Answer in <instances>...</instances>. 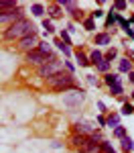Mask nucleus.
I'll return each instance as SVG.
<instances>
[{
    "instance_id": "nucleus-39",
    "label": "nucleus",
    "mask_w": 134,
    "mask_h": 153,
    "mask_svg": "<svg viewBox=\"0 0 134 153\" xmlns=\"http://www.w3.org/2000/svg\"><path fill=\"white\" fill-rule=\"evenodd\" d=\"M132 21H134V16H132Z\"/></svg>"
},
{
    "instance_id": "nucleus-4",
    "label": "nucleus",
    "mask_w": 134,
    "mask_h": 153,
    "mask_svg": "<svg viewBox=\"0 0 134 153\" xmlns=\"http://www.w3.org/2000/svg\"><path fill=\"white\" fill-rule=\"evenodd\" d=\"M51 57H55V55H45V53H41L39 49L26 53V61H29V63H33V65H39V68H41V65H45Z\"/></svg>"
},
{
    "instance_id": "nucleus-2",
    "label": "nucleus",
    "mask_w": 134,
    "mask_h": 153,
    "mask_svg": "<svg viewBox=\"0 0 134 153\" xmlns=\"http://www.w3.org/2000/svg\"><path fill=\"white\" fill-rule=\"evenodd\" d=\"M29 35H35V27H33L31 21H26V19L10 25L6 29V33H4L6 39H24V37H29Z\"/></svg>"
},
{
    "instance_id": "nucleus-33",
    "label": "nucleus",
    "mask_w": 134,
    "mask_h": 153,
    "mask_svg": "<svg viewBox=\"0 0 134 153\" xmlns=\"http://www.w3.org/2000/svg\"><path fill=\"white\" fill-rule=\"evenodd\" d=\"M65 68H67V71H69V74H73V70H75V68H73V63H71V61H65Z\"/></svg>"
},
{
    "instance_id": "nucleus-9",
    "label": "nucleus",
    "mask_w": 134,
    "mask_h": 153,
    "mask_svg": "<svg viewBox=\"0 0 134 153\" xmlns=\"http://www.w3.org/2000/svg\"><path fill=\"white\" fill-rule=\"evenodd\" d=\"M106 123H108V127H112V129L120 127V114H116V112H112V114H108V118H106Z\"/></svg>"
},
{
    "instance_id": "nucleus-19",
    "label": "nucleus",
    "mask_w": 134,
    "mask_h": 153,
    "mask_svg": "<svg viewBox=\"0 0 134 153\" xmlns=\"http://www.w3.org/2000/svg\"><path fill=\"white\" fill-rule=\"evenodd\" d=\"M118 21V14L114 10H110V14H108V19H106V29H110V27H114V23Z\"/></svg>"
},
{
    "instance_id": "nucleus-20",
    "label": "nucleus",
    "mask_w": 134,
    "mask_h": 153,
    "mask_svg": "<svg viewBox=\"0 0 134 153\" xmlns=\"http://www.w3.org/2000/svg\"><path fill=\"white\" fill-rule=\"evenodd\" d=\"M31 12H33L35 16H43V14H45V8H43V4H33V6H31Z\"/></svg>"
},
{
    "instance_id": "nucleus-26",
    "label": "nucleus",
    "mask_w": 134,
    "mask_h": 153,
    "mask_svg": "<svg viewBox=\"0 0 134 153\" xmlns=\"http://www.w3.org/2000/svg\"><path fill=\"white\" fill-rule=\"evenodd\" d=\"M59 39L63 41V43H65V45H71V39H69V33H67V31H61Z\"/></svg>"
},
{
    "instance_id": "nucleus-22",
    "label": "nucleus",
    "mask_w": 134,
    "mask_h": 153,
    "mask_svg": "<svg viewBox=\"0 0 134 153\" xmlns=\"http://www.w3.org/2000/svg\"><path fill=\"white\" fill-rule=\"evenodd\" d=\"M114 135H116L118 139H124V137H126V129L120 125V127H116V129H114Z\"/></svg>"
},
{
    "instance_id": "nucleus-17",
    "label": "nucleus",
    "mask_w": 134,
    "mask_h": 153,
    "mask_svg": "<svg viewBox=\"0 0 134 153\" xmlns=\"http://www.w3.org/2000/svg\"><path fill=\"white\" fill-rule=\"evenodd\" d=\"M55 45H57V47L63 51V55H67V57L71 55V49H69V45H65V43H63L61 39H57V41H55Z\"/></svg>"
},
{
    "instance_id": "nucleus-13",
    "label": "nucleus",
    "mask_w": 134,
    "mask_h": 153,
    "mask_svg": "<svg viewBox=\"0 0 134 153\" xmlns=\"http://www.w3.org/2000/svg\"><path fill=\"white\" fill-rule=\"evenodd\" d=\"M104 82L108 84L110 88L112 86H116V84H120V78H118V74H106V78H104Z\"/></svg>"
},
{
    "instance_id": "nucleus-34",
    "label": "nucleus",
    "mask_w": 134,
    "mask_h": 153,
    "mask_svg": "<svg viewBox=\"0 0 134 153\" xmlns=\"http://www.w3.org/2000/svg\"><path fill=\"white\" fill-rule=\"evenodd\" d=\"M97 123H100L102 127H108V123H106V118H104V117H100V118H97Z\"/></svg>"
},
{
    "instance_id": "nucleus-29",
    "label": "nucleus",
    "mask_w": 134,
    "mask_h": 153,
    "mask_svg": "<svg viewBox=\"0 0 134 153\" xmlns=\"http://www.w3.org/2000/svg\"><path fill=\"white\" fill-rule=\"evenodd\" d=\"M96 68H97L100 71H106V74H108V70H110V61H106V59H104V61H102L100 65H96Z\"/></svg>"
},
{
    "instance_id": "nucleus-31",
    "label": "nucleus",
    "mask_w": 134,
    "mask_h": 153,
    "mask_svg": "<svg viewBox=\"0 0 134 153\" xmlns=\"http://www.w3.org/2000/svg\"><path fill=\"white\" fill-rule=\"evenodd\" d=\"M114 8H116V10H124V8H126V2H124V0H116V2H114Z\"/></svg>"
},
{
    "instance_id": "nucleus-30",
    "label": "nucleus",
    "mask_w": 134,
    "mask_h": 153,
    "mask_svg": "<svg viewBox=\"0 0 134 153\" xmlns=\"http://www.w3.org/2000/svg\"><path fill=\"white\" fill-rule=\"evenodd\" d=\"M73 21H83V10H81V8L73 10Z\"/></svg>"
},
{
    "instance_id": "nucleus-6",
    "label": "nucleus",
    "mask_w": 134,
    "mask_h": 153,
    "mask_svg": "<svg viewBox=\"0 0 134 153\" xmlns=\"http://www.w3.org/2000/svg\"><path fill=\"white\" fill-rule=\"evenodd\" d=\"M39 39H37V33L35 35H29V37H24V39H21V43H18V47L23 49V51H35V49H39Z\"/></svg>"
},
{
    "instance_id": "nucleus-15",
    "label": "nucleus",
    "mask_w": 134,
    "mask_h": 153,
    "mask_svg": "<svg viewBox=\"0 0 134 153\" xmlns=\"http://www.w3.org/2000/svg\"><path fill=\"white\" fill-rule=\"evenodd\" d=\"M120 71H122V74H126V71L130 74V71H132V61H130L128 57L120 61Z\"/></svg>"
},
{
    "instance_id": "nucleus-38",
    "label": "nucleus",
    "mask_w": 134,
    "mask_h": 153,
    "mask_svg": "<svg viewBox=\"0 0 134 153\" xmlns=\"http://www.w3.org/2000/svg\"><path fill=\"white\" fill-rule=\"evenodd\" d=\"M132 98H134V92H132Z\"/></svg>"
},
{
    "instance_id": "nucleus-1",
    "label": "nucleus",
    "mask_w": 134,
    "mask_h": 153,
    "mask_svg": "<svg viewBox=\"0 0 134 153\" xmlns=\"http://www.w3.org/2000/svg\"><path fill=\"white\" fill-rule=\"evenodd\" d=\"M47 86L53 88V90H57V92H63V90H71V88H75V80H73V74L61 70L59 74L47 78Z\"/></svg>"
},
{
    "instance_id": "nucleus-21",
    "label": "nucleus",
    "mask_w": 134,
    "mask_h": 153,
    "mask_svg": "<svg viewBox=\"0 0 134 153\" xmlns=\"http://www.w3.org/2000/svg\"><path fill=\"white\" fill-rule=\"evenodd\" d=\"M116 55H118V49H108V51H106V55H104V59H106V61H112V59L116 57Z\"/></svg>"
},
{
    "instance_id": "nucleus-8",
    "label": "nucleus",
    "mask_w": 134,
    "mask_h": 153,
    "mask_svg": "<svg viewBox=\"0 0 134 153\" xmlns=\"http://www.w3.org/2000/svg\"><path fill=\"white\" fill-rule=\"evenodd\" d=\"M14 8H18V4L14 2V0H0V14L2 12H10Z\"/></svg>"
},
{
    "instance_id": "nucleus-5",
    "label": "nucleus",
    "mask_w": 134,
    "mask_h": 153,
    "mask_svg": "<svg viewBox=\"0 0 134 153\" xmlns=\"http://www.w3.org/2000/svg\"><path fill=\"white\" fill-rule=\"evenodd\" d=\"M23 19H24V10L21 6L14 8V10H10V12H2V14H0V21H2V23H10V25L18 23V21H23Z\"/></svg>"
},
{
    "instance_id": "nucleus-18",
    "label": "nucleus",
    "mask_w": 134,
    "mask_h": 153,
    "mask_svg": "<svg viewBox=\"0 0 134 153\" xmlns=\"http://www.w3.org/2000/svg\"><path fill=\"white\" fill-rule=\"evenodd\" d=\"M39 51H41V53H45V55H55V53H53V49H51V43H47V41L39 45Z\"/></svg>"
},
{
    "instance_id": "nucleus-16",
    "label": "nucleus",
    "mask_w": 134,
    "mask_h": 153,
    "mask_svg": "<svg viewBox=\"0 0 134 153\" xmlns=\"http://www.w3.org/2000/svg\"><path fill=\"white\" fill-rule=\"evenodd\" d=\"M122 149H124L126 153L134 149V141L130 139V137H124V139H122Z\"/></svg>"
},
{
    "instance_id": "nucleus-23",
    "label": "nucleus",
    "mask_w": 134,
    "mask_h": 153,
    "mask_svg": "<svg viewBox=\"0 0 134 153\" xmlns=\"http://www.w3.org/2000/svg\"><path fill=\"white\" fill-rule=\"evenodd\" d=\"M102 151L104 153H116V149H114L108 141H102Z\"/></svg>"
},
{
    "instance_id": "nucleus-36",
    "label": "nucleus",
    "mask_w": 134,
    "mask_h": 153,
    "mask_svg": "<svg viewBox=\"0 0 134 153\" xmlns=\"http://www.w3.org/2000/svg\"><path fill=\"white\" fill-rule=\"evenodd\" d=\"M126 35H128V37H132V39H134V31H132V29H130V31H126Z\"/></svg>"
},
{
    "instance_id": "nucleus-37",
    "label": "nucleus",
    "mask_w": 134,
    "mask_h": 153,
    "mask_svg": "<svg viewBox=\"0 0 134 153\" xmlns=\"http://www.w3.org/2000/svg\"><path fill=\"white\" fill-rule=\"evenodd\" d=\"M128 78H130V82L134 84V71H130V74H128Z\"/></svg>"
},
{
    "instance_id": "nucleus-14",
    "label": "nucleus",
    "mask_w": 134,
    "mask_h": 153,
    "mask_svg": "<svg viewBox=\"0 0 134 153\" xmlns=\"http://www.w3.org/2000/svg\"><path fill=\"white\" fill-rule=\"evenodd\" d=\"M89 61H92V63H96V65H100V63L104 61V55H102V51L94 49V51H92V55H89Z\"/></svg>"
},
{
    "instance_id": "nucleus-35",
    "label": "nucleus",
    "mask_w": 134,
    "mask_h": 153,
    "mask_svg": "<svg viewBox=\"0 0 134 153\" xmlns=\"http://www.w3.org/2000/svg\"><path fill=\"white\" fill-rule=\"evenodd\" d=\"M97 108H100L102 112H106V104H104V102H97Z\"/></svg>"
},
{
    "instance_id": "nucleus-24",
    "label": "nucleus",
    "mask_w": 134,
    "mask_h": 153,
    "mask_svg": "<svg viewBox=\"0 0 134 153\" xmlns=\"http://www.w3.org/2000/svg\"><path fill=\"white\" fill-rule=\"evenodd\" d=\"M134 112V106L130 104V102H124V106H122V114H132Z\"/></svg>"
},
{
    "instance_id": "nucleus-10",
    "label": "nucleus",
    "mask_w": 134,
    "mask_h": 153,
    "mask_svg": "<svg viewBox=\"0 0 134 153\" xmlns=\"http://www.w3.org/2000/svg\"><path fill=\"white\" fill-rule=\"evenodd\" d=\"M47 12H49V16H51V19H59L63 10H61V6H59V4H51V6L47 8Z\"/></svg>"
},
{
    "instance_id": "nucleus-3",
    "label": "nucleus",
    "mask_w": 134,
    "mask_h": 153,
    "mask_svg": "<svg viewBox=\"0 0 134 153\" xmlns=\"http://www.w3.org/2000/svg\"><path fill=\"white\" fill-rule=\"evenodd\" d=\"M59 71H61V61L57 57H51L45 65H41V68H39L41 78H45V80L51 78V76H55V74H59Z\"/></svg>"
},
{
    "instance_id": "nucleus-25",
    "label": "nucleus",
    "mask_w": 134,
    "mask_h": 153,
    "mask_svg": "<svg viewBox=\"0 0 134 153\" xmlns=\"http://www.w3.org/2000/svg\"><path fill=\"white\" fill-rule=\"evenodd\" d=\"M43 29H45V33H53V31H55L49 19H43Z\"/></svg>"
},
{
    "instance_id": "nucleus-32",
    "label": "nucleus",
    "mask_w": 134,
    "mask_h": 153,
    "mask_svg": "<svg viewBox=\"0 0 134 153\" xmlns=\"http://www.w3.org/2000/svg\"><path fill=\"white\" fill-rule=\"evenodd\" d=\"M102 14H104V10H100V8H97L96 12H92V19H100Z\"/></svg>"
},
{
    "instance_id": "nucleus-11",
    "label": "nucleus",
    "mask_w": 134,
    "mask_h": 153,
    "mask_svg": "<svg viewBox=\"0 0 134 153\" xmlns=\"http://www.w3.org/2000/svg\"><path fill=\"white\" fill-rule=\"evenodd\" d=\"M110 35L108 33H97L96 35V45H110Z\"/></svg>"
},
{
    "instance_id": "nucleus-12",
    "label": "nucleus",
    "mask_w": 134,
    "mask_h": 153,
    "mask_svg": "<svg viewBox=\"0 0 134 153\" xmlns=\"http://www.w3.org/2000/svg\"><path fill=\"white\" fill-rule=\"evenodd\" d=\"M75 59H77V63H79L81 68H87V65L92 63V61H89V57H87V55H83L81 51H77V53H75Z\"/></svg>"
},
{
    "instance_id": "nucleus-7",
    "label": "nucleus",
    "mask_w": 134,
    "mask_h": 153,
    "mask_svg": "<svg viewBox=\"0 0 134 153\" xmlns=\"http://www.w3.org/2000/svg\"><path fill=\"white\" fill-rule=\"evenodd\" d=\"M94 133H96V131L92 129L89 125H85V123H77V125H75V135H83V137H94Z\"/></svg>"
},
{
    "instance_id": "nucleus-27",
    "label": "nucleus",
    "mask_w": 134,
    "mask_h": 153,
    "mask_svg": "<svg viewBox=\"0 0 134 153\" xmlns=\"http://www.w3.org/2000/svg\"><path fill=\"white\" fill-rule=\"evenodd\" d=\"M83 27H85V31H94V27H96L94 19H85V21H83Z\"/></svg>"
},
{
    "instance_id": "nucleus-28",
    "label": "nucleus",
    "mask_w": 134,
    "mask_h": 153,
    "mask_svg": "<svg viewBox=\"0 0 134 153\" xmlns=\"http://www.w3.org/2000/svg\"><path fill=\"white\" fill-rule=\"evenodd\" d=\"M110 90H112V94H114V96H122V92H124V90H122V86H120V84H116V86H112Z\"/></svg>"
}]
</instances>
